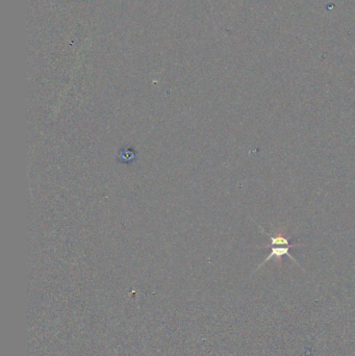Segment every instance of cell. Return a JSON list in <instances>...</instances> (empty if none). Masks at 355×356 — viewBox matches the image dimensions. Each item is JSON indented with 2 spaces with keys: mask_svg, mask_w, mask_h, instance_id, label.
<instances>
[{
  "mask_svg": "<svg viewBox=\"0 0 355 356\" xmlns=\"http://www.w3.org/2000/svg\"><path fill=\"white\" fill-rule=\"evenodd\" d=\"M294 247H296V245H289V246H271V245H267L265 248L271 249V252L269 253V255L267 256V259L259 266L258 269H260L263 265H265L267 262H269L271 259L276 258V259H278V260H281L282 256H285V255L289 256V258H290L294 263H296L298 266H299V264L297 263V261L293 258V256H292V255L290 254V252H289L290 249H291V248H294Z\"/></svg>",
  "mask_w": 355,
  "mask_h": 356,
  "instance_id": "1",
  "label": "cell"
},
{
  "mask_svg": "<svg viewBox=\"0 0 355 356\" xmlns=\"http://www.w3.org/2000/svg\"><path fill=\"white\" fill-rule=\"evenodd\" d=\"M261 230L264 231L270 239V242H271V246H289V239H287L286 236H283L282 234H277L276 236H274L272 233H270L268 231H266L265 229H263L261 227Z\"/></svg>",
  "mask_w": 355,
  "mask_h": 356,
  "instance_id": "2",
  "label": "cell"
}]
</instances>
